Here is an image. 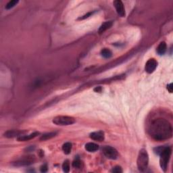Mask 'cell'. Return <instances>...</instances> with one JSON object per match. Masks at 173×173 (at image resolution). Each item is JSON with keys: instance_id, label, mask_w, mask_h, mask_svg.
<instances>
[{"instance_id": "10", "label": "cell", "mask_w": 173, "mask_h": 173, "mask_svg": "<svg viewBox=\"0 0 173 173\" xmlns=\"http://www.w3.org/2000/svg\"><path fill=\"white\" fill-rule=\"evenodd\" d=\"M89 137L91 139L94 140V141H103L104 140V133L102 131H97V132H93L91 133Z\"/></svg>"}, {"instance_id": "25", "label": "cell", "mask_w": 173, "mask_h": 173, "mask_svg": "<svg viewBox=\"0 0 173 173\" xmlns=\"http://www.w3.org/2000/svg\"><path fill=\"white\" fill-rule=\"evenodd\" d=\"M94 91H95V92H101L102 91V87H96V88H95L94 89Z\"/></svg>"}, {"instance_id": "11", "label": "cell", "mask_w": 173, "mask_h": 173, "mask_svg": "<svg viewBox=\"0 0 173 173\" xmlns=\"http://www.w3.org/2000/svg\"><path fill=\"white\" fill-rule=\"evenodd\" d=\"M38 135H39V132H34L30 135H21V136L17 137V139H18V141H28V140H30L32 139H34V138L36 137Z\"/></svg>"}, {"instance_id": "13", "label": "cell", "mask_w": 173, "mask_h": 173, "mask_svg": "<svg viewBox=\"0 0 173 173\" xmlns=\"http://www.w3.org/2000/svg\"><path fill=\"white\" fill-rule=\"evenodd\" d=\"M85 150L89 152H95L99 149V146L96 143H87L85 146Z\"/></svg>"}, {"instance_id": "18", "label": "cell", "mask_w": 173, "mask_h": 173, "mask_svg": "<svg viewBox=\"0 0 173 173\" xmlns=\"http://www.w3.org/2000/svg\"><path fill=\"white\" fill-rule=\"evenodd\" d=\"M18 3V0H12V1H10L8 2V3L6 4V10H10L13 7H14Z\"/></svg>"}, {"instance_id": "15", "label": "cell", "mask_w": 173, "mask_h": 173, "mask_svg": "<svg viewBox=\"0 0 173 173\" xmlns=\"http://www.w3.org/2000/svg\"><path fill=\"white\" fill-rule=\"evenodd\" d=\"M57 133L56 132H51V133H45V134L43 135L41 137L40 140L41 141H46V140H48L49 139H52L54 137H55Z\"/></svg>"}, {"instance_id": "17", "label": "cell", "mask_w": 173, "mask_h": 173, "mask_svg": "<svg viewBox=\"0 0 173 173\" xmlns=\"http://www.w3.org/2000/svg\"><path fill=\"white\" fill-rule=\"evenodd\" d=\"M101 55L105 58H109L112 56V52L109 49L105 48V49H103L101 51Z\"/></svg>"}, {"instance_id": "20", "label": "cell", "mask_w": 173, "mask_h": 173, "mask_svg": "<svg viewBox=\"0 0 173 173\" xmlns=\"http://www.w3.org/2000/svg\"><path fill=\"white\" fill-rule=\"evenodd\" d=\"M73 166L75 168H80V166H81V162L78 158L75 159L74 160L73 162Z\"/></svg>"}, {"instance_id": "24", "label": "cell", "mask_w": 173, "mask_h": 173, "mask_svg": "<svg viewBox=\"0 0 173 173\" xmlns=\"http://www.w3.org/2000/svg\"><path fill=\"white\" fill-rule=\"evenodd\" d=\"M167 89H168V91L170 92V93H172V83H170V84L167 85Z\"/></svg>"}, {"instance_id": "3", "label": "cell", "mask_w": 173, "mask_h": 173, "mask_svg": "<svg viewBox=\"0 0 173 173\" xmlns=\"http://www.w3.org/2000/svg\"><path fill=\"white\" fill-rule=\"evenodd\" d=\"M137 167L139 171L145 172L149 164V155L145 149L140 150L137 158Z\"/></svg>"}, {"instance_id": "8", "label": "cell", "mask_w": 173, "mask_h": 173, "mask_svg": "<svg viewBox=\"0 0 173 173\" xmlns=\"http://www.w3.org/2000/svg\"><path fill=\"white\" fill-rule=\"evenodd\" d=\"M157 62L154 58L150 59L145 64V71L149 74L154 73L155 68H157Z\"/></svg>"}, {"instance_id": "9", "label": "cell", "mask_w": 173, "mask_h": 173, "mask_svg": "<svg viewBox=\"0 0 173 173\" xmlns=\"http://www.w3.org/2000/svg\"><path fill=\"white\" fill-rule=\"evenodd\" d=\"M26 131H18V130H10L6 131L4 133V137L7 138H13V137H18L21 135H23Z\"/></svg>"}, {"instance_id": "2", "label": "cell", "mask_w": 173, "mask_h": 173, "mask_svg": "<svg viewBox=\"0 0 173 173\" xmlns=\"http://www.w3.org/2000/svg\"><path fill=\"white\" fill-rule=\"evenodd\" d=\"M171 148L170 147H164L162 150L160 154V165L162 170L164 172H166L167 170L168 162L170 160V155H171Z\"/></svg>"}, {"instance_id": "14", "label": "cell", "mask_w": 173, "mask_h": 173, "mask_svg": "<svg viewBox=\"0 0 173 173\" xmlns=\"http://www.w3.org/2000/svg\"><path fill=\"white\" fill-rule=\"evenodd\" d=\"M166 49H167V47H166V44L164 41H162L160 43L159 45L157 46V52L159 55H164L166 53Z\"/></svg>"}, {"instance_id": "1", "label": "cell", "mask_w": 173, "mask_h": 173, "mask_svg": "<svg viewBox=\"0 0 173 173\" xmlns=\"http://www.w3.org/2000/svg\"><path fill=\"white\" fill-rule=\"evenodd\" d=\"M148 133L155 141H165L172 137V125L167 120L162 118L155 119L152 120L149 126Z\"/></svg>"}, {"instance_id": "22", "label": "cell", "mask_w": 173, "mask_h": 173, "mask_svg": "<svg viewBox=\"0 0 173 173\" xmlns=\"http://www.w3.org/2000/svg\"><path fill=\"white\" fill-rule=\"evenodd\" d=\"M48 168H47V166L46 164H43V165H42L41 166L40 168V171L41 172H46L47 171Z\"/></svg>"}, {"instance_id": "5", "label": "cell", "mask_w": 173, "mask_h": 173, "mask_svg": "<svg viewBox=\"0 0 173 173\" xmlns=\"http://www.w3.org/2000/svg\"><path fill=\"white\" fill-rule=\"evenodd\" d=\"M102 152L107 158L110 160H116L118 157L117 150L111 146H105L102 148Z\"/></svg>"}, {"instance_id": "7", "label": "cell", "mask_w": 173, "mask_h": 173, "mask_svg": "<svg viewBox=\"0 0 173 173\" xmlns=\"http://www.w3.org/2000/svg\"><path fill=\"white\" fill-rule=\"evenodd\" d=\"M113 4L116 10H117V14L120 17L125 16V10H124V7L122 2L120 0H116V1H114Z\"/></svg>"}, {"instance_id": "19", "label": "cell", "mask_w": 173, "mask_h": 173, "mask_svg": "<svg viewBox=\"0 0 173 173\" xmlns=\"http://www.w3.org/2000/svg\"><path fill=\"white\" fill-rule=\"evenodd\" d=\"M62 170L64 172H68L70 171V164L68 160H65L62 164Z\"/></svg>"}, {"instance_id": "21", "label": "cell", "mask_w": 173, "mask_h": 173, "mask_svg": "<svg viewBox=\"0 0 173 173\" xmlns=\"http://www.w3.org/2000/svg\"><path fill=\"white\" fill-rule=\"evenodd\" d=\"M111 172H115V173H121V172H122V168L120 167V166H117L111 170Z\"/></svg>"}, {"instance_id": "16", "label": "cell", "mask_w": 173, "mask_h": 173, "mask_svg": "<svg viewBox=\"0 0 173 173\" xmlns=\"http://www.w3.org/2000/svg\"><path fill=\"white\" fill-rule=\"evenodd\" d=\"M62 150L65 154H71L72 150V144L69 142L65 143L62 146Z\"/></svg>"}, {"instance_id": "12", "label": "cell", "mask_w": 173, "mask_h": 173, "mask_svg": "<svg viewBox=\"0 0 173 173\" xmlns=\"http://www.w3.org/2000/svg\"><path fill=\"white\" fill-rule=\"evenodd\" d=\"M112 25H113V23L112 21L105 22V23H103L102 25L100 26L99 30H98V32H99L100 34L103 33V32L109 29L110 27H112Z\"/></svg>"}, {"instance_id": "6", "label": "cell", "mask_w": 173, "mask_h": 173, "mask_svg": "<svg viewBox=\"0 0 173 173\" xmlns=\"http://www.w3.org/2000/svg\"><path fill=\"white\" fill-rule=\"evenodd\" d=\"M35 157L34 156H26L23 158L18 160L13 163V165L15 166H28L34 163Z\"/></svg>"}, {"instance_id": "23", "label": "cell", "mask_w": 173, "mask_h": 173, "mask_svg": "<svg viewBox=\"0 0 173 173\" xmlns=\"http://www.w3.org/2000/svg\"><path fill=\"white\" fill-rule=\"evenodd\" d=\"M93 14V12H89L88 14H85V16H83V17H80V18H79V20H83V19H85L86 18H88V17H89L91 16V15H92Z\"/></svg>"}, {"instance_id": "4", "label": "cell", "mask_w": 173, "mask_h": 173, "mask_svg": "<svg viewBox=\"0 0 173 173\" xmlns=\"http://www.w3.org/2000/svg\"><path fill=\"white\" fill-rule=\"evenodd\" d=\"M76 122L74 118L68 116H58L54 118L53 122L58 126H68L71 125Z\"/></svg>"}]
</instances>
